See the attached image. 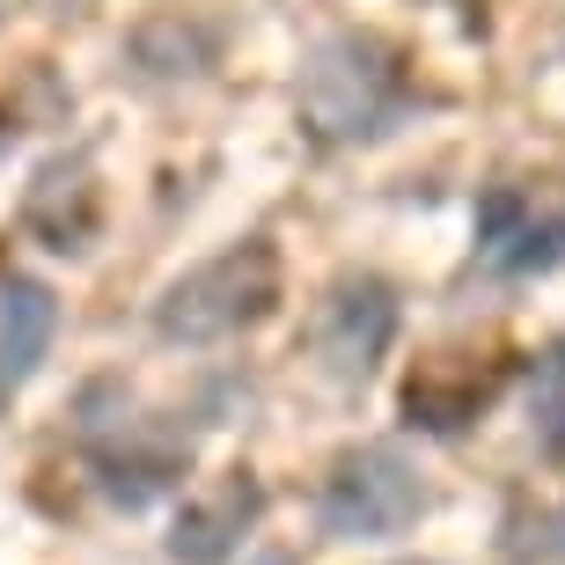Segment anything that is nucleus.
Returning a JSON list of instances; mask_svg holds the SVG:
<instances>
[{"instance_id":"nucleus-6","label":"nucleus","mask_w":565,"mask_h":565,"mask_svg":"<svg viewBox=\"0 0 565 565\" xmlns=\"http://www.w3.org/2000/svg\"><path fill=\"white\" fill-rule=\"evenodd\" d=\"M60 345V294L30 273L0 279V397L38 382V367Z\"/></svg>"},{"instance_id":"nucleus-4","label":"nucleus","mask_w":565,"mask_h":565,"mask_svg":"<svg viewBox=\"0 0 565 565\" xmlns=\"http://www.w3.org/2000/svg\"><path fill=\"white\" fill-rule=\"evenodd\" d=\"M397 323H404V301L382 273H338L331 287H323V301H316V316H309L316 375L331 382V390L375 382V367L390 360V345H397Z\"/></svg>"},{"instance_id":"nucleus-1","label":"nucleus","mask_w":565,"mask_h":565,"mask_svg":"<svg viewBox=\"0 0 565 565\" xmlns=\"http://www.w3.org/2000/svg\"><path fill=\"white\" fill-rule=\"evenodd\" d=\"M294 110L323 147H367L404 126L412 110V74H404L397 44L375 30H323L301 52L294 74Z\"/></svg>"},{"instance_id":"nucleus-8","label":"nucleus","mask_w":565,"mask_h":565,"mask_svg":"<svg viewBox=\"0 0 565 565\" xmlns=\"http://www.w3.org/2000/svg\"><path fill=\"white\" fill-rule=\"evenodd\" d=\"M257 507H265V492H257L250 470H235L221 492H206V500H184V514H177V536H169V551L184 565H221L235 551V536L257 522Z\"/></svg>"},{"instance_id":"nucleus-9","label":"nucleus","mask_w":565,"mask_h":565,"mask_svg":"<svg viewBox=\"0 0 565 565\" xmlns=\"http://www.w3.org/2000/svg\"><path fill=\"white\" fill-rule=\"evenodd\" d=\"M529 426L551 456H565V345L536 360V382H529Z\"/></svg>"},{"instance_id":"nucleus-5","label":"nucleus","mask_w":565,"mask_h":565,"mask_svg":"<svg viewBox=\"0 0 565 565\" xmlns=\"http://www.w3.org/2000/svg\"><path fill=\"white\" fill-rule=\"evenodd\" d=\"M478 257L507 279L529 273H558L565 265V213H536V199L514 184L484 191L478 206Z\"/></svg>"},{"instance_id":"nucleus-2","label":"nucleus","mask_w":565,"mask_h":565,"mask_svg":"<svg viewBox=\"0 0 565 565\" xmlns=\"http://www.w3.org/2000/svg\"><path fill=\"white\" fill-rule=\"evenodd\" d=\"M279 294H287V273H279V250L265 235H243L228 250L199 257L191 273H177L162 294H154V309H147V331L162 338V345H221V338H243L257 331L265 316L279 309Z\"/></svg>"},{"instance_id":"nucleus-11","label":"nucleus","mask_w":565,"mask_h":565,"mask_svg":"<svg viewBox=\"0 0 565 565\" xmlns=\"http://www.w3.org/2000/svg\"><path fill=\"white\" fill-rule=\"evenodd\" d=\"M0 22H8V0H0Z\"/></svg>"},{"instance_id":"nucleus-7","label":"nucleus","mask_w":565,"mask_h":565,"mask_svg":"<svg viewBox=\"0 0 565 565\" xmlns=\"http://www.w3.org/2000/svg\"><path fill=\"white\" fill-rule=\"evenodd\" d=\"M126 60L140 82H199L213 60H221V30L206 15H184V8H162L132 30Z\"/></svg>"},{"instance_id":"nucleus-3","label":"nucleus","mask_w":565,"mask_h":565,"mask_svg":"<svg viewBox=\"0 0 565 565\" xmlns=\"http://www.w3.org/2000/svg\"><path fill=\"white\" fill-rule=\"evenodd\" d=\"M426 507H434V492H426L419 462L390 440H360L323 470L316 522L331 544H390V536L426 522Z\"/></svg>"},{"instance_id":"nucleus-12","label":"nucleus","mask_w":565,"mask_h":565,"mask_svg":"<svg viewBox=\"0 0 565 565\" xmlns=\"http://www.w3.org/2000/svg\"><path fill=\"white\" fill-rule=\"evenodd\" d=\"M419 565H426V558H419Z\"/></svg>"},{"instance_id":"nucleus-10","label":"nucleus","mask_w":565,"mask_h":565,"mask_svg":"<svg viewBox=\"0 0 565 565\" xmlns=\"http://www.w3.org/2000/svg\"><path fill=\"white\" fill-rule=\"evenodd\" d=\"M88 8H96V0H60V15H88Z\"/></svg>"}]
</instances>
